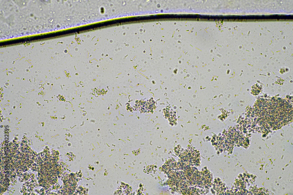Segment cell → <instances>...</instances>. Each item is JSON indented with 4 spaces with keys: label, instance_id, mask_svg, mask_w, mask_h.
Listing matches in <instances>:
<instances>
[{
    "label": "cell",
    "instance_id": "cell-2",
    "mask_svg": "<svg viewBox=\"0 0 293 195\" xmlns=\"http://www.w3.org/2000/svg\"><path fill=\"white\" fill-rule=\"evenodd\" d=\"M138 110L143 112H149L154 108L155 104L153 100H141L136 105Z\"/></svg>",
    "mask_w": 293,
    "mask_h": 195
},
{
    "label": "cell",
    "instance_id": "cell-1",
    "mask_svg": "<svg viewBox=\"0 0 293 195\" xmlns=\"http://www.w3.org/2000/svg\"><path fill=\"white\" fill-rule=\"evenodd\" d=\"M258 117L264 121L274 126H282L292 120V107L287 101L276 99H260L255 104Z\"/></svg>",
    "mask_w": 293,
    "mask_h": 195
}]
</instances>
